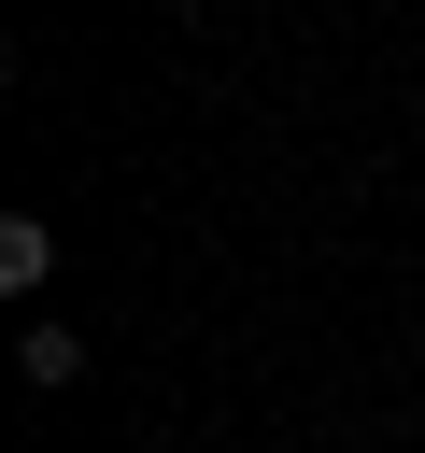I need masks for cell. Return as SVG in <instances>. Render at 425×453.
I'll use <instances>...</instances> for the list:
<instances>
[{"mask_svg":"<svg viewBox=\"0 0 425 453\" xmlns=\"http://www.w3.org/2000/svg\"><path fill=\"white\" fill-rule=\"evenodd\" d=\"M42 269H57V226H42V212H0V283H14V297H28V283H42Z\"/></svg>","mask_w":425,"mask_h":453,"instance_id":"obj_1","label":"cell"},{"mask_svg":"<svg viewBox=\"0 0 425 453\" xmlns=\"http://www.w3.org/2000/svg\"><path fill=\"white\" fill-rule=\"evenodd\" d=\"M14 368H28L42 396H71V382H85V340H71V326H28V340H14Z\"/></svg>","mask_w":425,"mask_h":453,"instance_id":"obj_2","label":"cell"}]
</instances>
